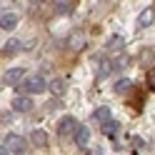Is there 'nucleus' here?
<instances>
[{
	"label": "nucleus",
	"instance_id": "nucleus-1",
	"mask_svg": "<svg viewBox=\"0 0 155 155\" xmlns=\"http://www.w3.org/2000/svg\"><path fill=\"white\" fill-rule=\"evenodd\" d=\"M48 88V83H45V78L43 75H30V78H25V80L18 85V93H23V95H30V93H43Z\"/></svg>",
	"mask_w": 155,
	"mask_h": 155
},
{
	"label": "nucleus",
	"instance_id": "nucleus-2",
	"mask_svg": "<svg viewBox=\"0 0 155 155\" xmlns=\"http://www.w3.org/2000/svg\"><path fill=\"white\" fill-rule=\"evenodd\" d=\"M5 148H8V150H13V153H25V150H28V145H25V138H23V135L10 133V135L5 138Z\"/></svg>",
	"mask_w": 155,
	"mask_h": 155
},
{
	"label": "nucleus",
	"instance_id": "nucleus-3",
	"mask_svg": "<svg viewBox=\"0 0 155 155\" xmlns=\"http://www.w3.org/2000/svg\"><path fill=\"white\" fill-rule=\"evenodd\" d=\"M78 128H80V125H78L75 123V118H73V115H65V118L60 120V125H58V135H60V138H65V135H75V130Z\"/></svg>",
	"mask_w": 155,
	"mask_h": 155
},
{
	"label": "nucleus",
	"instance_id": "nucleus-4",
	"mask_svg": "<svg viewBox=\"0 0 155 155\" xmlns=\"http://www.w3.org/2000/svg\"><path fill=\"white\" fill-rule=\"evenodd\" d=\"M23 75H25V70H23V68H10V70L5 73V78H3V80H5L8 85H15V88H18V85L23 83Z\"/></svg>",
	"mask_w": 155,
	"mask_h": 155
},
{
	"label": "nucleus",
	"instance_id": "nucleus-5",
	"mask_svg": "<svg viewBox=\"0 0 155 155\" xmlns=\"http://www.w3.org/2000/svg\"><path fill=\"white\" fill-rule=\"evenodd\" d=\"M30 108H33V100L28 98V95H18V98L13 100V110L15 113H28Z\"/></svg>",
	"mask_w": 155,
	"mask_h": 155
},
{
	"label": "nucleus",
	"instance_id": "nucleus-6",
	"mask_svg": "<svg viewBox=\"0 0 155 155\" xmlns=\"http://www.w3.org/2000/svg\"><path fill=\"white\" fill-rule=\"evenodd\" d=\"M75 145H80V148H85V145H88V140H90V130L85 128V125H80V128L75 130Z\"/></svg>",
	"mask_w": 155,
	"mask_h": 155
},
{
	"label": "nucleus",
	"instance_id": "nucleus-7",
	"mask_svg": "<svg viewBox=\"0 0 155 155\" xmlns=\"http://www.w3.org/2000/svg\"><path fill=\"white\" fill-rule=\"evenodd\" d=\"M15 25H18V15H15V13H5V15H0V28H3V30H13Z\"/></svg>",
	"mask_w": 155,
	"mask_h": 155
},
{
	"label": "nucleus",
	"instance_id": "nucleus-8",
	"mask_svg": "<svg viewBox=\"0 0 155 155\" xmlns=\"http://www.w3.org/2000/svg\"><path fill=\"white\" fill-rule=\"evenodd\" d=\"M30 140H33V145H35V148H45L50 138H48V133H45V130H33Z\"/></svg>",
	"mask_w": 155,
	"mask_h": 155
},
{
	"label": "nucleus",
	"instance_id": "nucleus-9",
	"mask_svg": "<svg viewBox=\"0 0 155 155\" xmlns=\"http://www.w3.org/2000/svg\"><path fill=\"white\" fill-rule=\"evenodd\" d=\"M153 18H155V10L153 8H145V10L140 13V18H138V28H148L153 23Z\"/></svg>",
	"mask_w": 155,
	"mask_h": 155
},
{
	"label": "nucleus",
	"instance_id": "nucleus-10",
	"mask_svg": "<svg viewBox=\"0 0 155 155\" xmlns=\"http://www.w3.org/2000/svg\"><path fill=\"white\" fill-rule=\"evenodd\" d=\"M73 10H75L73 0H60V3H55V13L58 15H68V13H73Z\"/></svg>",
	"mask_w": 155,
	"mask_h": 155
},
{
	"label": "nucleus",
	"instance_id": "nucleus-11",
	"mask_svg": "<svg viewBox=\"0 0 155 155\" xmlns=\"http://www.w3.org/2000/svg\"><path fill=\"white\" fill-rule=\"evenodd\" d=\"M113 88H115V93H118V95H125V93H130V90H133V83L128 80V78H120V80L115 83Z\"/></svg>",
	"mask_w": 155,
	"mask_h": 155
},
{
	"label": "nucleus",
	"instance_id": "nucleus-12",
	"mask_svg": "<svg viewBox=\"0 0 155 155\" xmlns=\"http://www.w3.org/2000/svg\"><path fill=\"white\" fill-rule=\"evenodd\" d=\"M15 53H20V40H15V38H13V40H8V45L3 48V55L10 58V55H15Z\"/></svg>",
	"mask_w": 155,
	"mask_h": 155
},
{
	"label": "nucleus",
	"instance_id": "nucleus-13",
	"mask_svg": "<svg viewBox=\"0 0 155 155\" xmlns=\"http://www.w3.org/2000/svg\"><path fill=\"white\" fill-rule=\"evenodd\" d=\"M48 88H50L55 95H63V93H65V80H63V78H55V80L48 83Z\"/></svg>",
	"mask_w": 155,
	"mask_h": 155
},
{
	"label": "nucleus",
	"instance_id": "nucleus-14",
	"mask_svg": "<svg viewBox=\"0 0 155 155\" xmlns=\"http://www.w3.org/2000/svg\"><path fill=\"white\" fill-rule=\"evenodd\" d=\"M93 118L98 120V123H103V125H105V123H110V108H105V105H103V108H98Z\"/></svg>",
	"mask_w": 155,
	"mask_h": 155
},
{
	"label": "nucleus",
	"instance_id": "nucleus-15",
	"mask_svg": "<svg viewBox=\"0 0 155 155\" xmlns=\"http://www.w3.org/2000/svg\"><path fill=\"white\" fill-rule=\"evenodd\" d=\"M110 70H113V63L103 60V63H100V68H98V80H103V78H108V75H110Z\"/></svg>",
	"mask_w": 155,
	"mask_h": 155
},
{
	"label": "nucleus",
	"instance_id": "nucleus-16",
	"mask_svg": "<svg viewBox=\"0 0 155 155\" xmlns=\"http://www.w3.org/2000/svg\"><path fill=\"white\" fill-rule=\"evenodd\" d=\"M103 130H105V135H110V138H113V135H118V123H115V120L105 123V125H103Z\"/></svg>",
	"mask_w": 155,
	"mask_h": 155
},
{
	"label": "nucleus",
	"instance_id": "nucleus-17",
	"mask_svg": "<svg viewBox=\"0 0 155 155\" xmlns=\"http://www.w3.org/2000/svg\"><path fill=\"white\" fill-rule=\"evenodd\" d=\"M108 48H110V50H120V48H123V38L120 35H113L110 43H108Z\"/></svg>",
	"mask_w": 155,
	"mask_h": 155
},
{
	"label": "nucleus",
	"instance_id": "nucleus-18",
	"mask_svg": "<svg viewBox=\"0 0 155 155\" xmlns=\"http://www.w3.org/2000/svg\"><path fill=\"white\" fill-rule=\"evenodd\" d=\"M145 80H148V90L155 93V68H150V70H148V78H145Z\"/></svg>",
	"mask_w": 155,
	"mask_h": 155
},
{
	"label": "nucleus",
	"instance_id": "nucleus-19",
	"mask_svg": "<svg viewBox=\"0 0 155 155\" xmlns=\"http://www.w3.org/2000/svg\"><path fill=\"white\" fill-rule=\"evenodd\" d=\"M0 155H10V150H8L5 145H0Z\"/></svg>",
	"mask_w": 155,
	"mask_h": 155
},
{
	"label": "nucleus",
	"instance_id": "nucleus-20",
	"mask_svg": "<svg viewBox=\"0 0 155 155\" xmlns=\"http://www.w3.org/2000/svg\"><path fill=\"white\" fill-rule=\"evenodd\" d=\"M15 155H28V150H25V153H15Z\"/></svg>",
	"mask_w": 155,
	"mask_h": 155
}]
</instances>
